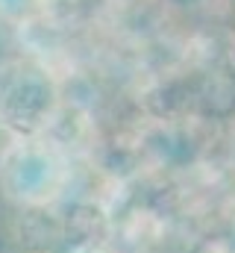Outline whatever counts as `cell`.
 Returning a JSON list of instances; mask_svg holds the SVG:
<instances>
[{
	"label": "cell",
	"mask_w": 235,
	"mask_h": 253,
	"mask_svg": "<svg viewBox=\"0 0 235 253\" xmlns=\"http://www.w3.org/2000/svg\"><path fill=\"white\" fill-rule=\"evenodd\" d=\"M74 253H115V251L109 245H103V242L94 239V242H82L79 248H74Z\"/></svg>",
	"instance_id": "obj_1"
}]
</instances>
